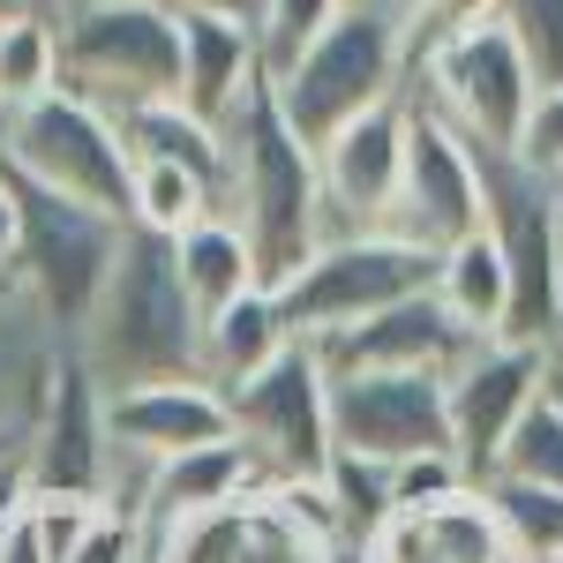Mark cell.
I'll list each match as a JSON object with an SVG mask.
<instances>
[{"label": "cell", "mask_w": 563, "mask_h": 563, "mask_svg": "<svg viewBox=\"0 0 563 563\" xmlns=\"http://www.w3.org/2000/svg\"><path fill=\"white\" fill-rule=\"evenodd\" d=\"M225 188L218 211L233 218L256 249V278L278 294L286 278H301V263L331 241V211H323V166L301 135L286 129L271 84L241 98V113L225 121Z\"/></svg>", "instance_id": "6da1fadb"}, {"label": "cell", "mask_w": 563, "mask_h": 563, "mask_svg": "<svg viewBox=\"0 0 563 563\" xmlns=\"http://www.w3.org/2000/svg\"><path fill=\"white\" fill-rule=\"evenodd\" d=\"M76 361L90 368L98 390L203 376V316L188 308L174 249L158 233H135V225L121 233V256L76 331Z\"/></svg>", "instance_id": "7a4b0ae2"}, {"label": "cell", "mask_w": 563, "mask_h": 563, "mask_svg": "<svg viewBox=\"0 0 563 563\" xmlns=\"http://www.w3.org/2000/svg\"><path fill=\"white\" fill-rule=\"evenodd\" d=\"M406 84H413V0H346V15L286 76H271V98L286 129L308 151H323L346 121L406 98Z\"/></svg>", "instance_id": "3957f363"}, {"label": "cell", "mask_w": 563, "mask_h": 563, "mask_svg": "<svg viewBox=\"0 0 563 563\" xmlns=\"http://www.w3.org/2000/svg\"><path fill=\"white\" fill-rule=\"evenodd\" d=\"M60 38V90L90 98L98 113H129L143 98L180 90V15L158 0H68L53 15Z\"/></svg>", "instance_id": "277c9868"}, {"label": "cell", "mask_w": 563, "mask_h": 563, "mask_svg": "<svg viewBox=\"0 0 563 563\" xmlns=\"http://www.w3.org/2000/svg\"><path fill=\"white\" fill-rule=\"evenodd\" d=\"M0 166L31 188H53L68 203L121 218L129 225V180H135V151L121 143V121L98 113L76 90H45L38 106L0 121Z\"/></svg>", "instance_id": "5b68a950"}, {"label": "cell", "mask_w": 563, "mask_h": 563, "mask_svg": "<svg viewBox=\"0 0 563 563\" xmlns=\"http://www.w3.org/2000/svg\"><path fill=\"white\" fill-rule=\"evenodd\" d=\"M406 98H421L435 121H451L474 151L519 158L526 121H533V106H541V84H533V68H526V53L511 45L504 23H474V31L435 38L429 53L413 60Z\"/></svg>", "instance_id": "8992f818"}, {"label": "cell", "mask_w": 563, "mask_h": 563, "mask_svg": "<svg viewBox=\"0 0 563 563\" xmlns=\"http://www.w3.org/2000/svg\"><path fill=\"white\" fill-rule=\"evenodd\" d=\"M481 203H488V241L511 271V316L504 339L549 346L563 331V196L556 180L526 158L481 151Z\"/></svg>", "instance_id": "52a82bcc"}, {"label": "cell", "mask_w": 563, "mask_h": 563, "mask_svg": "<svg viewBox=\"0 0 563 563\" xmlns=\"http://www.w3.org/2000/svg\"><path fill=\"white\" fill-rule=\"evenodd\" d=\"M435 286V256L398 241V233H331L316 256L301 263V278L278 286V308L294 323L301 346L339 339L346 323L376 316V308L406 301V294H429Z\"/></svg>", "instance_id": "ba28073f"}, {"label": "cell", "mask_w": 563, "mask_h": 563, "mask_svg": "<svg viewBox=\"0 0 563 563\" xmlns=\"http://www.w3.org/2000/svg\"><path fill=\"white\" fill-rule=\"evenodd\" d=\"M0 174H8V166H0ZM15 196H23V249H15V271H23L38 316L53 323V339L76 346V331H84V316H90V301H98L113 256H121V233H129V225L90 211V203H68V196H53V188H31V180H15Z\"/></svg>", "instance_id": "9c48e42d"}, {"label": "cell", "mask_w": 563, "mask_h": 563, "mask_svg": "<svg viewBox=\"0 0 563 563\" xmlns=\"http://www.w3.org/2000/svg\"><path fill=\"white\" fill-rule=\"evenodd\" d=\"M339 549H346V533H339L323 481H278L225 511L166 526V563H331Z\"/></svg>", "instance_id": "30bf717a"}, {"label": "cell", "mask_w": 563, "mask_h": 563, "mask_svg": "<svg viewBox=\"0 0 563 563\" xmlns=\"http://www.w3.org/2000/svg\"><path fill=\"white\" fill-rule=\"evenodd\" d=\"M233 435L263 459L271 481H323L331 474L339 435H331V368H323V353L294 339L256 384L233 390Z\"/></svg>", "instance_id": "8fae6325"}, {"label": "cell", "mask_w": 563, "mask_h": 563, "mask_svg": "<svg viewBox=\"0 0 563 563\" xmlns=\"http://www.w3.org/2000/svg\"><path fill=\"white\" fill-rule=\"evenodd\" d=\"M488 225L481 203V151L451 121H435L421 98H406V166H398V203H390V233L443 256L451 241H466Z\"/></svg>", "instance_id": "7c38bea8"}, {"label": "cell", "mask_w": 563, "mask_h": 563, "mask_svg": "<svg viewBox=\"0 0 563 563\" xmlns=\"http://www.w3.org/2000/svg\"><path fill=\"white\" fill-rule=\"evenodd\" d=\"M331 435L353 459H421V451H451V398L443 376L429 368H353L331 376Z\"/></svg>", "instance_id": "4fadbf2b"}, {"label": "cell", "mask_w": 563, "mask_h": 563, "mask_svg": "<svg viewBox=\"0 0 563 563\" xmlns=\"http://www.w3.org/2000/svg\"><path fill=\"white\" fill-rule=\"evenodd\" d=\"M541 353L549 346H526V339H474L466 361L443 376V398H451V451H459L466 481L496 474L504 435L519 429V413L541 398Z\"/></svg>", "instance_id": "5bb4252c"}, {"label": "cell", "mask_w": 563, "mask_h": 563, "mask_svg": "<svg viewBox=\"0 0 563 563\" xmlns=\"http://www.w3.org/2000/svg\"><path fill=\"white\" fill-rule=\"evenodd\" d=\"M233 435V398L203 376H166V384H129L106 390V443H113V466H135L151 481L166 459L180 451H203Z\"/></svg>", "instance_id": "9a60e30c"}, {"label": "cell", "mask_w": 563, "mask_h": 563, "mask_svg": "<svg viewBox=\"0 0 563 563\" xmlns=\"http://www.w3.org/2000/svg\"><path fill=\"white\" fill-rule=\"evenodd\" d=\"M23 466L38 496H90L106 504V466H113V443H106V390L90 384V368L76 361V346L60 353L53 390H45L38 421L23 435Z\"/></svg>", "instance_id": "2e32d148"}, {"label": "cell", "mask_w": 563, "mask_h": 563, "mask_svg": "<svg viewBox=\"0 0 563 563\" xmlns=\"http://www.w3.org/2000/svg\"><path fill=\"white\" fill-rule=\"evenodd\" d=\"M323 166V211L331 233H390L398 203V166H406V98H390L376 113H361L316 151Z\"/></svg>", "instance_id": "e0dca14e"}, {"label": "cell", "mask_w": 563, "mask_h": 563, "mask_svg": "<svg viewBox=\"0 0 563 563\" xmlns=\"http://www.w3.org/2000/svg\"><path fill=\"white\" fill-rule=\"evenodd\" d=\"M474 346V331L435 301V294H406V301L376 308L346 323L339 339H323V368L331 376H353V368H429V376H451Z\"/></svg>", "instance_id": "ac0fdd59"}, {"label": "cell", "mask_w": 563, "mask_h": 563, "mask_svg": "<svg viewBox=\"0 0 563 563\" xmlns=\"http://www.w3.org/2000/svg\"><path fill=\"white\" fill-rule=\"evenodd\" d=\"M256 84H263V60H256L249 15H180V90L174 98L196 121L225 129Z\"/></svg>", "instance_id": "d6986e66"}, {"label": "cell", "mask_w": 563, "mask_h": 563, "mask_svg": "<svg viewBox=\"0 0 563 563\" xmlns=\"http://www.w3.org/2000/svg\"><path fill=\"white\" fill-rule=\"evenodd\" d=\"M263 488H278V481L263 474V459L241 443V435H225V443H203V451L166 459L158 474L143 481L135 519L180 526V519H203V511H225V504H241V496H263Z\"/></svg>", "instance_id": "ffe728a7"}, {"label": "cell", "mask_w": 563, "mask_h": 563, "mask_svg": "<svg viewBox=\"0 0 563 563\" xmlns=\"http://www.w3.org/2000/svg\"><path fill=\"white\" fill-rule=\"evenodd\" d=\"M286 346H294V323H286L278 294L256 286V294H241L233 308L203 316V384H218L225 398H233L241 384H256Z\"/></svg>", "instance_id": "44dd1931"}, {"label": "cell", "mask_w": 563, "mask_h": 563, "mask_svg": "<svg viewBox=\"0 0 563 563\" xmlns=\"http://www.w3.org/2000/svg\"><path fill=\"white\" fill-rule=\"evenodd\" d=\"M174 249V271H180V294H188V308L196 316H218V308H233L241 294H256V249H249V233L233 225L225 211L196 218L180 241H166Z\"/></svg>", "instance_id": "7402d4cb"}, {"label": "cell", "mask_w": 563, "mask_h": 563, "mask_svg": "<svg viewBox=\"0 0 563 563\" xmlns=\"http://www.w3.org/2000/svg\"><path fill=\"white\" fill-rule=\"evenodd\" d=\"M435 301L451 308L474 339H504V316H511V271H504V249L488 241V225L466 233V241H451L443 256H435Z\"/></svg>", "instance_id": "603a6c76"}, {"label": "cell", "mask_w": 563, "mask_h": 563, "mask_svg": "<svg viewBox=\"0 0 563 563\" xmlns=\"http://www.w3.org/2000/svg\"><path fill=\"white\" fill-rule=\"evenodd\" d=\"M113 121H121V143L135 158H166V166H188L211 188H225V135L211 121H196L180 98H143V106L113 113Z\"/></svg>", "instance_id": "cb8c5ba5"}, {"label": "cell", "mask_w": 563, "mask_h": 563, "mask_svg": "<svg viewBox=\"0 0 563 563\" xmlns=\"http://www.w3.org/2000/svg\"><path fill=\"white\" fill-rule=\"evenodd\" d=\"M481 504L496 511L504 541L519 563H563V488H541V481H511V474H488L474 481Z\"/></svg>", "instance_id": "d4e9b609"}, {"label": "cell", "mask_w": 563, "mask_h": 563, "mask_svg": "<svg viewBox=\"0 0 563 563\" xmlns=\"http://www.w3.org/2000/svg\"><path fill=\"white\" fill-rule=\"evenodd\" d=\"M218 211V188L188 166H166V158H135L129 180V225L135 233H158V241H180L196 218Z\"/></svg>", "instance_id": "484cf974"}, {"label": "cell", "mask_w": 563, "mask_h": 563, "mask_svg": "<svg viewBox=\"0 0 563 563\" xmlns=\"http://www.w3.org/2000/svg\"><path fill=\"white\" fill-rule=\"evenodd\" d=\"M60 90V38L53 15H0V121Z\"/></svg>", "instance_id": "4316f807"}, {"label": "cell", "mask_w": 563, "mask_h": 563, "mask_svg": "<svg viewBox=\"0 0 563 563\" xmlns=\"http://www.w3.org/2000/svg\"><path fill=\"white\" fill-rule=\"evenodd\" d=\"M339 15H346V0H256V8H249V31H256L263 84H271V76H286L308 45L339 23Z\"/></svg>", "instance_id": "83f0119b"}, {"label": "cell", "mask_w": 563, "mask_h": 563, "mask_svg": "<svg viewBox=\"0 0 563 563\" xmlns=\"http://www.w3.org/2000/svg\"><path fill=\"white\" fill-rule=\"evenodd\" d=\"M496 474L511 481H541V488H563V413L549 398H533L519 413V429L504 435V451H496Z\"/></svg>", "instance_id": "f1b7e54d"}, {"label": "cell", "mask_w": 563, "mask_h": 563, "mask_svg": "<svg viewBox=\"0 0 563 563\" xmlns=\"http://www.w3.org/2000/svg\"><path fill=\"white\" fill-rule=\"evenodd\" d=\"M496 23L511 31V45L526 53L533 84L541 90H563V0H504Z\"/></svg>", "instance_id": "f546056e"}, {"label": "cell", "mask_w": 563, "mask_h": 563, "mask_svg": "<svg viewBox=\"0 0 563 563\" xmlns=\"http://www.w3.org/2000/svg\"><path fill=\"white\" fill-rule=\"evenodd\" d=\"M384 488H390V519H413V511H435V504L466 496L474 481H466V466H459V451H421V459L384 466Z\"/></svg>", "instance_id": "4dcf8cb0"}, {"label": "cell", "mask_w": 563, "mask_h": 563, "mask_svg": "<svg viewBox=\"0 0 563 563\" xmlns=\"http://www.w3.org/2000/svg\"><path fill=\"white\" fill-rule=\"evenodd\" d=\"M496 8H504V0H413V60H421L435 38H451V31L496 23Z\"/></svg>", "instance_id": "1f68e13d"}, {"label": "cell", "mask_w": 563, "mask_h": 563, "mask_svg": "<svg viewBox=\"0 0 563 563\" xmlns=\"http://www.w3.org/2000/svg\"><path fill=\"white\" fill-rule=\"evenodd\" d=\"M526 166H556L563 158V90H541V106H533V121H526V143H519Z\"/></svg>", "instance_id": "d6a6232c"}, {"label": "cell", "mask_w": 563, "mask_h": 563, "mask_svg": "<svg viewBox=\"0 0 563 563\" xmlns=\"http://www.w3.org/2000/svg\"><path fill=\"white\" fill-rule=\"evenodd\" d=\"M135 556V519H121V511H106V519L90 526V541L76 549L68 563H129Z\"/></svg>", "instance_id": "836d02e7"}, {"label": "cell", "mask_w": 563, "mask_h": 563, "mask_svg": "<svg viewBox=\"0 0 563 563\" xmlns=\"http://www.w3.org/2000/svg\"><path fill=\"white\" fill-rule=\"evenodd\" d=\"M15 249H23V196H15V180L0 174V271L15 263Z\"/></svg>", "instance_id": "e575fe53"}, {"label": "cell", "mask_w": 563, "mask_h": 563, "mask_svg": "<svg viewBox=\"0 0 563 563\" xmlns=\"http://www.w3.org/2000/svg\"><path fill=\"white\" fill-rule=\"evenodd\" d=\"M0 563H45L38 533H31V511H15V519L0 526Z\"/></svg>", "instance_id": "d590c367"}, {"label": "cell", "mask_w": 563, "mask_h": 563, "mask_svg": "<svg viewBox=\"0 0 563 563\" xmlns=\"http://www.w3.org/2000/svg\"><path fill=\"white\" fill-rule=\"evenodd\" d=\"M166 15H249L256 0H158Z\"/></svg>", "instance_id": "8d00e7d4"}, {"label": "cell", "mask_w": 563, "mask_h": 563, "mask_svg": "<svg viewBox=\"0 0 563 563\" xmlns=\"http://www.w3.org/2000/svg\"><path fill=\"white\" fill-rule=\"evenodd\" d=\"M541 398L563 413V339H549V353H541Z\"/></svg>", "instance_id": "74e56055"}, {"label": "cell", "mask_w": 563, "mask_h": 563, "mask_svg": "<svg viewBox=\"0 0 563 563\" xmlns=\"http://www.w3.org/2000/svg\"><path fill=\"white\" fill-rule=\"evenodd\" d=\"M68 0H0V15H60Z\"/></svg>", "instance_id": "f35d334b"}, {"label": "cell", "mask_w": 563, "mask_h": 563, "mask_svg": "<svg viewBox=\"0 0 563 563\" xmlns=\"http://www.w3.org/2000/svg\"><path fill=\"white\" fill-rule=\"evenodd\" d=\"M331 563H368V549H353V541H346V549H339Z\"/></svg>", "instance_id": "ab89813d"}, {"label": "cell", "mask_w": 563, "mask_h": 563, "mask_svg": "<svg viewBox=\"0 0 563 563\" xmlns=\"http://www.w3.org/2000/svg\"><path fill=\"white\" fill-rule=\"evenodd\" d=\"M549 180H556V196H563V158H556V166H549Z\"/></svg>", "instance_id": "60d3db41"}, {"label": "cell", "mask_w": 563, "mask_h": 563, "mask_svg": "<svg viewBox=\"0 0 563 563\" xmlns=\"http://www.w3.org/2000/svg\"><path fill=\"white\" fill-rule=\"evenodd\" d=\"M556 339H563V331H556Z\"/></svg>", "instance_id": "b9f144b4"}]
</instances>
